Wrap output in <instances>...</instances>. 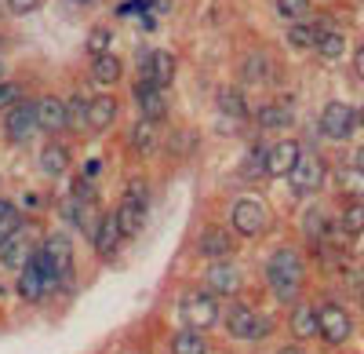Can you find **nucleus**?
<instances>
[{
  "mask_svg": "<svg viewBox=\"0 0 364 354\" xmlns=\"http://www.w3.org/2000/svg\"><path fill=\"white\" fill-rule=\"evenodd\" d=\"M178 318L186 321L190 329H211V326H219V300L211 296V288L208 292H186V296L178 300Z\"/></svg>",
  "mask_w": 364,
  "mask_h": 354,
  "instance_id": "obj_4",
  "label": "nucleus"
},
{
  "mask_svg": "<svg viewBox=\"0 0 364 354\" xmlns=\"http://www.w3.org/2000/svg\"><path fill=\"white\" fill-rule=\"evenodd\" d=\"M197 249H200V256H208V259H223V256L233 252V238H230L223 227H208V230L200 234Z\"/></svg>",
  "mask_w": 364,
  "mask_h": 354,
  "instance_id": "obj_21",
  "label": "nucleus"
},
{
  "mask_svg": "<svg viewBox=\"0 0 364 354\" xmlns=\"http://www.w3.org/2000/svg\"><path fill=\"white\" fill-rule=\"evenodd\" d=\"M208 288L211 292H219V296H233V292L240 288V274H237V263H230V256H223V259H215L208 267Z\"/></svg>",
  "mask_w": 364,
  "mask_h": 354,
  "instance_id": "obj_16",
  "label": "nucleus"
},
{
  "mask_svg": "<svg viewBox=\"0 0 364 354\" xmlns=\"http://www.w3.org/2000/svg\"><path fill=\"white\" fill-rule=\"evenodd\" d=\"M321 29H324V22H295L291 29H288V44L291 48H299V51H314L317 48V41H321Z\"/></svg>",
  "mask_w": 364,
  "mask_h": 354,
  "instance_id": "obj_24",
  "label": "nucleus"
},
{
  "mask_svg": "<svg viewBox=\"0 0 364 354\" xmlns=\"http://www.w3.org/2000/svg\"><path fill=\"white\" fill-rule=\"evenodd\" d=\"M277 354H306V350H302V347H299V343H284V347H281V350H277Z\"/></svg>",
  "mask_w": 364,
  "mask_h": 354,
  "instance_id": "obj_42",
  "label": "nucleus"
},
{
  "mask_svg": "<svg viewBox=\"0 0 364 354\" xmlns=\"http://www.w3.org/2000/svg\"><path fill=\"white\" fill-rule=\"evenodd\" d=\"M266 281H269V292L281 303H288V307L299 303L302 281H306V259H302V252L291 249V245L273 249L269 259H266Z\"/></svg>",
  "mask_w": 364,
  "mask_h": 354,
  "instance_id": "obj_1",
  "label": "nucleus"
},
{
  "mask_svg": "<svg viewBox=\"0 0 364 354\" xmlns=\"http://www.w3.org/2000/svg\"><path fill=\"white\" fill-rule=\"evenodd\" d=\"M0 15H4V4H0Z\"/></svg>",
  "mask_w": 364,
  "mask_h": 354,
  "instance_id": "obj_48",
  "label": "nucleus"
},
{
  "mask_svg": "<svg viewBox=\"0 0 364 354\" xmlns=\"http://www.w3.org/2000/svg\"><path fill=\"white\" fill-rule=\"evenodd\" d=\"M357 125H360V113H357L350 103H343V99L328 103V106L321 110V132H324L328 139H336V142L350 139Z\"/></svg>",
  "mask_w": 364,
  "mask_h": 354,
  "instance_id": "obj_7",
  "label": "nucleus"
},
{
  "mask_svg": "<svg viewBox=\"0 0 364 354\" xmlns=\"http://www.w3.org/2000/svg\"><path fill=\"white\" fill-rule=\"evenodd\" d=\"M324 179H328V165L317 154H302L295 161V168L288 172V183H291V190L299 197H314L324 187Z\"/></svg>",
  "mask_w": 364,
  "mask_h": 354,
  "instance_id": "obj_5",
  "label": "nucleus"
},
{
  "mask_svg": "<svg viewBox=\"0 0 364 354\" xmlns=\"http://www.w3.org/2000/svg\"><path fill=\"white\" fill-rule=\"evenodd\" d=\"M0 73H4V66H0Z\"/></svg>",
  "mask_w": 364,
  "mask_h": 354,
  "instance_id": "obj_49",
  "label": "nucleus"
},
{
  "mask_svg": "<svg viewBox=\"0 0 364 354\" xmlns=\"http://www.w3.org/2000/svg\"><path fill=\"white\" fill-rule=\"evenodd\" d=\"M245 77H248V80H262V77H266V58H262V55H248Z\"/></svg>",
  "mask_w": 364,
  "mask_h": 354,
  "instance_id": "obj_40",
  "label": "nucleus"
},
{
  "mask_svg": "<svg viewBox=\"0 0 364 354\" xmlns=\"http://www.w3.org/2000/svg\"><path fill=\"white\" fill-rule=\"evenodd\" d=\"M84 175H87V179H91V175H99V161H87L84 165Z\"/></svg>",
  "mask_w": 364,
  "mask_h": 354,
  "instance_id": "obj_43",
  "label": "nucleus"
},
{
  "mask_svg": "<svg viewBox=\"0 0 364 354\" xmlns=\"http://www.w3.org/2000/svg\"><path fill=\"white\" fill-rule=\"evenodd\" d=\"M219 110L226 113V117H233V121H248V103H245V95H240L237 92V88H223V92H219Z\"/></svg>",
  "mask_w": 364,
  "mask_h": 354,
  "instance_id": "obj_28",
  "label": "nucleus"
},
{
  "mask_svg": "<svg viewBox=\"0 0 364 354\" xmlns=\"http://www.w3.org/2000/svg\"><path fill=\"white\" fill-rule=\"evenodd\" d=\"M321 58H343V51H346V37H343V29H331V26H324L321 29V41H317V48H314Z\"/></svg>",
  "mask_w": 364,
  "mask_h": 354,
  "instance_id": "obj_30",
  "label": "nucleus"
},
{
  "mask_svg": "<svg viewBox=\"0 0 364 354\" xmlns=\"http://www.w3.org/2000/svg\"><path fill=\"white\" fill-rule=\"evenodd\" d=\"M41 125H37V103H29V99H18L15 106H8V117H4V135L8 142H26L29 135H33Z\"/></svg>",
  "mask_w": 364,
  "mask_h": 354,
  "instance_id": "obj_8",
  "label": "nucleus"
},
{
  "mask_svg": "<svg viewBox=\"0 0 364 354\" xmlns=\"http://www.w3.org/2000/svg\"><path fill=\"white\" fill-rule=\"evenodd\" d=\"M117 113H120V106H117L113 95H95L87 103V128L91 132H106L117 121Z\"/></svg>",
  "mask_w": 364,
  "mask_h": 354,
  "instance_id": "obj_18",
  "label": "nucleus"
},
{
  "mask_svg": "<svg viewBox=\"0 0 364 354\" xmlns=\"http://www.w3.org/2000/svg\"><path fill=\"white\" fill-rule=\"evenodd\" d=\"M350 336H353V318H350V311L339 307V303L321 307V340H324L328 347H343Z\"/></svg>",
  "mask_w": 364,
  "mask_h": 354,
  "instance_id": "obj_9",
  "label": "nucleus"
},
{
  "mask_svg": "<svg viewBox=\"0 0 364 354\" xmlns=\"http://www.w3.org/2000/svg\"><path fill=\"white\" fill-rule=\"evenodd\" d=\"M353 165H360V168H364V146H360V150H357V157H353Z\"/></svg>",
  "mask_w": 364,
  "mask_h": 354,
  "instance_id": "obj_44",
  "label": "nucleus"
},
{
  "mask_svg": "<svg viewBox=\"0 0 364 354\" xmlns=\"http://www.w3.org/2000/svg\"><path fill=\"white\" fill-rule=\"evenodd\" d=\"M288 329H291L295 340H314V336H321V307H314V303H291Z\"/></svg>",
  "mask_w": 364,
  "mask_h": 354,
  "instance_id": "obj_15",
  "label": "nucleus"
},
{
  "mask_svg": "<svg viewBox=\"0 0 364 354\" xmlns=\"http://www.w3.org/2000/svg\"><path fill=\"white\" fill-rule=\"evenodd\" d=\"M41 4H44V0H4V8H8L11 15H33Z\"/></svg>",
  "mask_w": 364,
  "mask_h": 354,
  "instance_id": "obj_39",
  "label": "nucleus"
},
{
  "mask_svg": "<svg viewBox=\"0 0 364 354\" xmlns=\"http://www.w3.org/2000/svg\"><path fill=\"white\" fill-rule=\"evenodd\" d=\"M353 70H357V77L364 80V44L357 48V55H353Z\"/></svg>",
  "mask_w": 364,
  "mask_h": 354,
  "instance_id": "obj_41",
  "label": "nucleus"
},
{
  "mask_svg": "<svg viewBox=\"0 0 364 354\" xmlns=\"http://www.w3.org/2000/svg\"><path fill=\"white\" fill-rule=\"evenodd\" d=\"M226 329L237 340H266L273 333V318L259 314L255 307H233L226 314Z\"/></svg>",
  "mask_w": 364,
  "mask_h": 354,
  "instance_id": "obj_6",
  "label": "nucleus"
},
{
  "mask_svg": "<svg viewBox=\"0 0 364 354\" xmlns=\"http://www.w3.org/2000/svg\"><path fill=\"white\" fill-rule=\"evenodd\" d=\"M324 234H328V219H324V212L317 209V204H310V209L302 212V238H306L310 245H317V241H324Z\"/></svg>",
  "mask_w": 364,
  "mask_h": 354,
  "instance_id": "obj_29",
  "label": "nucleus"
},
{
  "mask_svg": "<svg viewBox=\"0 0 364 354\" xmlns=\"http://www.w3.org/2000/svg\"><path fill=\"white\" fill-rule=\"evenodd\" d=\"M120 73H124V63L113 55V51H106V55H95L91 58V80L95 84H102V88H113L117 80H120Z\"/></svg>",
  "mask_w": 364,
  "mask_h": 354,
  "instance_id": "obj_20",
  "label": "nucleus"
},
{
  "mask_svg": "<svg viewBox=\"0 0 364 354\" xmlns=\"http://www.w3.org/2000/svg\"><path fill=\"white\" fill-rule=\"evenodd\" d=\"M357 113H360V125H364V106H360V110H357Z\"/></svg>",
  "mask_w": 364,
  "mask_h": 354,
  "instance_id": "obj_45",
  "label": "nucleus"
},
{
  "mask_svg": "<svg viewBox=\"0 0 364 354\" xmlns=\"http://www.w3.org/2000/svg\"><path fill=\"white\" fill-rule=\"evenodd\" d=\"M33 259L41 263V271H44L48 292H55L73 271V241L66 238V234H51V238H44V245L33 252Z\"/></svg>",
  "mask_w": 364,
  "mask_h": 354,
  "instance_id": "obj_2",
  "label": "nucleus"
},
{
  "mask_svg": "<svg viewBox=\"0 0 364 354\" xmlns=\"http://www.w3.org/2000/svg\"><path fill=\"white\" fill-rule=\"evenodd\" d=\"M339 227H343L346 238H357V234H364V204H360V201L346 204L343 216H339Z\"/></svg>",
  "mask_w": 364,
  "mask_h": 354,
  "instance_id": "obj_32",
  "label": "nucleus"
},
{
  "mask_svg": "<svg viewBox=\"0 0 364 354\" xmlns=\"http://www.w3.org/2000/svg\"><path fill=\"white\" fill-rule=\"evenodd\" d=\"M302 157V146L295 139H281L266 146V175H273V179H284V175L295 168V161Z\"/></svg>",
  "mask_w": 364,
  "mask_h": 354,
  "instance_id": "obj_11",
  "label": "nucleus"
},
{
  "mask_svg": "<svg viewBox=\"0 0 364 354\" xmlns=\"http://www.w3.org/2000/svg\"><path fill=\"white\" fill-rule=\"evenodd\" d=\"M18 99H22V88H18L15 80H0V110L15 106Z\"/></svg>",
  "mask_w": 364,
  "mask_h": 354,
  "instance_id": "obj_38",
  "label": "nucleus"
},
{
  "mask_svg": "<svg viewBox=\"0 0 364 354\" xmlns=\"http://www.w3.org/2000/svg\"><path fill=\"white\" fill-rule=\"evenodd\" d=\"M252 172H266V146L262 142H255L248 150V157H245V165H240V175H245V179H252Z\"/></svg>",
  "mask_w": 364,
  "mask_h": 354,
  "instance_id": "obj_37",
  "label": "nucleus"
},
{
  "mask_svg": "<svg viewBox=\"0 0 364 354\" xmlns=\"http://www.w3.org/2000/svg\"><path fill=\"white\" fill-rule=\"evenodd\" d=\"M171 354H208V340L200 329H182L171 336Z\"/></svg>",
  "mask_w": 364,
  "mask_h": 354,
  "instance_id": "obj_26",
  "label": "nucleus"
},
{
  "mask_svg": "<svg viewBox=\"0 0 364 354\" xmlns=\"http://www.w3.org/2000/svg\"><path fill=\"white\" fill-rule=\"evenodd\" d=\"M360 311H364V292H360Z\"/></svg>",
  "mask_w": 364,
  "mask_h": 354,
  "instance_id": "obj_47",
  "label": "nucleus"
},
{
  "mask_svg": "<svg viewBox=\"0 0 364 354\" xmlns=\"http://www.w3.org/2000/svg\"><path fill=\"white\" fill-rule=\"evenodd\" d=\"M310 8H314V0H277V15L288 22H302L310 15Z\"/></svg>",
  "mask_w": 364,
  "mask_h": 354,
  "instance_id": "obj_34",
  "label": "nucleus"
},
{
  "mask_svg": "<svg viewBox=\"0 0 364 354\" xmlns=\"http://www.w3.org/2000/svg\"><path fill=\"white\" fill-rule=\"evenodd\" d=\"M291 121H295L291 110H288V106H281V103H266V106H259V110H255V125H259V128H266V132L288 128Z\"/></svg>",
  "mask_w": 364,
  "mask_h": 354,
  "instance_id": "obj_23",
  "label": "nucleus"
},
{
  "mask_svg": "<svg viewBox=\"0 0 364 354\" xmlns=\"http://www.w3.org/2000/svg\"><path fill=\"white\" fill-rule=\"evenodd\" d=\"M154 146H157V121H135L132 128V150L135 154H154Z\"/></svg>",
  "mask_w": 364,
  "mask_h": 354,
  "instance_id": "obj_27",
  "label": "nucleus"
},
{
  "mask_svg": "<svg viewBox=\"0 0 364 354\" xmlns=\"http://www.w3.org/2000/svg\"><path fill=\"white\" fill-rule=\"evenodd\" d=\"M135 103H139V113L146 121H164L168 117V88L161 84H149V80H135Z\"/></svg>",
  "mask_w": 364,
  "mask_h": 354,
  "instance_id": "obj_10",
  "label": "nucleus"
},
{
  "mask_svg": "<svg viewBox=\"0 0 364 354\" xmlns=\"http://www.w3.org/2000/svg\"><path fill=\"white\" fill-rule=\"evenodd\" d=\"M336 187L343 197H353V201H364V168L360 165H346L336 172Z\"/></svg>",
  "mask_w": 364,
  "mask_h": 354,
  "instance_id": "obj_25",
  "label": "nucleus"
},
{
  "mask_svg": "<svg viewBox=\"0 0 364 354\" xmlns=\"http://www.w3.org/2000/svg\"><path fill=\"white\" fill-rule=\"evenodd\" d=\"M230 223L240 238H262L266 227H269V212H266V201L262 197H237L233 201V212Z\"/></svg>",
  "mask_w": 364,
  "mask_h": 354,
  "instance_id": "obj_3",
  "label": "nucleus"
},
{
  "mask_svg": "<svg viewBox=\"0 0 364 354\" xmlns=\"http://www.w3.org/2000/svg\"><path fill=\"white\" fill-rule=\"evenodd\" d=\"M117 223H120V234H124V238H135V234L142 230V223H146V201H135L128 194L117 209Z\"/></svg>",
  "mask_w": 364,
  "mask_h": 354,
  "instance_id": "obj_19",
  "label": "nucleus"
},
{
  "mask_svg": "<svg viewBox=\"0 0 364 354\" xmlns=\"http://www.w3.org/2000/svg\"><path fill=\"white\" fill-rule=\"evenodd\" d=\"M22 227V216H18V209H15V204L11 201H4V197H0V245H4L8 238H11V234Z\"/></svg>",
  "mask_w": 364,
  "mask_h": 354,
  "instance_id": "obj_33",
  "label": "nucleus"
},
{
  "mask_svg": "<svg viewBox=\"0 0 364 354\" xmlns=\"http://www.w3.org/2000/svg\"><path fill=\"white\" fill-rule=\"evenodd\" d=\"M73 4H91V0H73Z\"/></svg>",
  "mask_w": 364,
  "mask_h": 354,
  "instance_id": "obj_46",
  "label": "nucleus"
},
{
  "mask_svg": "<svg viewBox=\"0 0 364 354\" xmlns=\"http://www.w3.org/2000/svg\"><path fill=\"white\" fill-rule=\"evenodd\" d=\"M139 80L168 88L175 80V55L171 51H146L142 63H139Z\"/></svg>",
  "mask_w": 364,
  "mask_h": 354,
  "instance_id": "obj_12",
  "label": "nucleus"
},
{
  "mask_svg": "<svg viewBox=\"0 0 364 354\" xmlns=\"http://www.w3.org/2000/svg\"><path fill=\"white\" fill-rule=\"evenodd\" d=\"M37 125L48 132V135H58L70 128V113H66V103L58 95H44L37 99Z\"/></svg>",
  "mask_w": 364,
  "mask_h": 354,
  "instance_id": "obj_13",
  "label": "nucleus"
},
{
  "mask_svg": "<svg viewBox=\"0 0 364 354\" xmlns=\"http://www.w3.org/2000/svg\"><path fill=\"white\" fill-rule=\"evenodd\" d=\"M109 44H113V29H109V26H95V29H91V37H87V55H91V58L106 55Z\"/></svg>",
  "mask_w": 364,
  "mask_h": 354,
  "instance_id": "obj_35",
  "label": "nucleus"
},
{
  "mask_svg": "<svg viewBox=\"0 0 364 354\" xmlns=\"http://www.w3.org/2000/svg\"><path fill=\"white\" fill-rule=\"evenodd\" d=\"M22 245H26V230L18 227L11 238L0 245V263H4V267H22L26 263V252H22Z\"/></svg>",
  "mask_w": 364,
  "mask_h": 354,
  "instance_id": "obj_31",
  "label": "nucleus"
},
{
  "mask_svg": "<svg viewBox=\"0 0 364 354\" xmlns=\"http://www.w3.org/2000/svg\"><path fill=\"white\" fill-rule=\"evenodd\" d=\"M37 165H41L44 175H66V168H70V150H66L63 142H48L44 150H41V157H37Z\"/></svg>",
  "mask_w": 364,
  "mask_h": 354,
  "instance_id": "obj_22",
  "label": "nucleus"
},
{
  "mask_svg": "<svg viewBox=\"0 0 364 354\" xmlns=\"http://www.w3.org/2000/svg\"><path fill=\"white\" fill-rule=\"evenodd\" d=\"M44 292H48V285H44V271H41V263L29 256V259L22 263V274H18V296L29 300V303H37Z\"/></svg>",
  "mask_w": 364,
  "mask_h": 354,
  "instance_id": "obj_17",
  "label": "nucleus"
},
{
  "mask_svg": "<svg viewBox=\"0 0 364 354\" xmlns=\"http://www.w3.org/2000/svg\"><path fill=\"white\" fill-rule=\"evenodd\" d=\"M87 103L91 99H84L80 92L66 103V113H70V128H87Z\"/></svg>",
  "mask_w": 364,
  "mask_h": 354,
  "instance_id": "obj_36",
  "label": "nucleus"
},
{
  "mask_svg": "<svg viewBox=\"0 0 364 354\" xmlns=\"http://www.w3.org/2000/svg\"><path fill=\"white\" fill-rule=\"evenodd\" d=\"M120 241H124V234H120V223H117V212H109V216H102V219L95 223V230H91V245H95V252H99L102 259H109V256H117V249H120Z\"/></svg>",
  "mask_w": 364,
  "mask_h": 354,
  "instance_id": "obj_14",
  "label": "nucleus"
}]
</instances>
